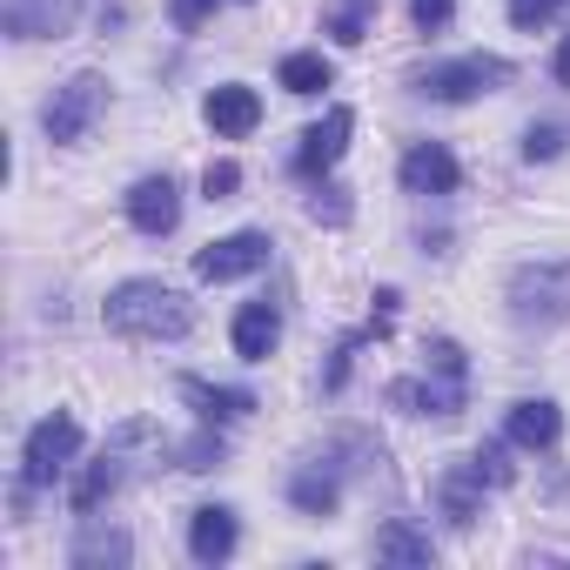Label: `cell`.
Returning <instances> with one entry per match:
<instances>
[{
	"mask_svg": "<svg viewBox=\"0 0 570 570\" xmlns=\"http://www.w3.org/2000/svg\"><path fill=\"white\" fill-rule=\"evenodd\" d=\"M101 323L115 336H128V343H175V336L195 330V309H188V296L175 289V282L135 275V282H121V289H108Z\"/></svg>",
	"mask_w": 570,
	"mask_h": 570,
	"instance_id": "6da1fadb",
	"label": "cell"
},
{
	"mask_svg": "<svg viewBox=\"0 0 570 570\" xmlns=\"http://www.w3.org/2000/svg\"><path fill=\"white\" fill-rule=\"evenodd\" d=\"M510 316L523 330L570 323V262H523L510 275Z\"/></svg>",
	"mask_w": 570,
	"mask_h": 570,
	"instance_id": "7a4b0ae2",
	"label": "cell"
},
{
	"mask_svg": "<svg viewBox=\"0 0 570 570\" xmlns=\"http://www.w3.org/2000/svg\"><path fill=\"white\" fill-rule=\"evenodd\" d=\"M108 108V81L101 75H75V81H61L55 95H48V108H41V128H48V141H81L88 128H95V115Z\"/></svg>",
	"mask_w": 570,
	"mask_h": 570,
	"instance_id": "3957f363",
	"label": "cell"
},
{
	"mask_svg": "<svg viewBox=\"0 0 570 570\" xmlns=\"http://www.w3.org/2000/svg\"><path fill=\"white\" fill-rule=\"evenodd\" d=\"M75 450H81V423H75V416H41V423L28 430V450H21V483H28V490L55 483V476L75 463Z\"/></svg>",
	"mask_w": 570,
	"mask_h": 570,
	"instance_id": "277c9868",
	"label": "cell"
},
{
	"mask_svg": "<svg viewBox=\"0 0 570 570\" xmlns=\"http://www.w3.org/2000/svg\"><path fill=\"white\" fill-rule=\"evenodd\" d=\"M503 81H510V61H497V55H463V61L430 68L416 88H423L430 101H476V95H490V88H503Z\"/></svg>",
	"mask_w": 570,
	"mask_h": 570,
	"instance_id": "5b68a950",
	"label": "cell"
},
{
	"mask_svg": "<svg viewBox=\"0 0 570 570\" xmlns=\"http://www.w3.org/2000/svg\"><path fill=\"white\" fill-rule=\"evenodd\" d=\"M268 268V235L262 228H242V235H222L195 255V275L202 282H235V275H255Z\"/></svg>",
	"mask_w": 570,
	"mask_h": 570,
	"instance_id": "8992f818",
	"label": "cell"
},
{
	"mask_svg": "<svg viewBox=\"0 0 570 570\" xmlns=\"http://www.w3.org/2000/svg\"><path fill=\"white\" fill-rule=\"evenodd\" d=\"M81 14V0H0V21H8L14 41H55L68 35Z\"/></svg>",
	"mask_w": 570,
	"mask_h": 570,
	"instance_id": "52a82bcc",
	"label": "cell"
},
{
	"mask_svg": "<svg viewBox=\"0 0 570 570\" xmlns=\"http://www.w3.org/2000/svg\"><path fill=\"white\" fill-rule=\"evenodd\" d=\"M128 222H135L141 235H175V222H181V188H175L168 175H141V181L128 188Z\"/></svg>",
	"mask_w": 570,
	"mask_h": 570,
	"instance_id": "ba28073f",
	"label": "cell"
},
{
	"mask_svg": "<svg viewBox=\"0 0 570 570\" xmlns=\"http://www.w3.org/2000/svg\"><path fill=\"white\" fill-rule=\"evenodd\" d=\"M390 403L410 410V416H456L463 410V376H450V370H436V383L430 376H396Z\"/></svg>",
	"mask_w": 570,
	"mask_h": 570,
	"instance_id": "9c48e42d",
	"label": "cell"
},
{
	"mask_svg": "<svg viewBox=\"0 0 570 570\" xmlns=\"http://www.w3.org/2000/svg\"><path fill=\"white\" fill-rule=\"evenodd\" d=\"M121 483H128V430H115V436H108V450L81 470V483H75V510H81V517H95Z\"/></svg>",
	"mask_w": 570,
	"mask_h": 570,
	"instance_id": "30bf717a",
	"label": "cell"
},
{
	"mask_svg": "<svg viewBox=\"0 0 570 570\" xmlns=\"http://www.w3.org/2000/svg\"><path fill=\"white\" fill-rule=\"evenodd\" d=\"M350 135H356V115H350V108H330V115L303 135V148H296V175H323V168H336L343 148H350Z\"/></svg>",
	"mask_w": 570,
	"mask_h": 570,
	"instance_id": "8fae6325",
	"label": "cell"
},
{
	"mask_svg": "<svg viewBox=\"0 0 570 570\" xmlns=\"http://www.w3.org/2000/svg\"><path fill=\"white\" fill-rule=\"evenodd\" d=\"M456 181H463V168H456V155L443 141H416L403 155V188L410 195H456Z\"/></svg>",
	"mask_w": 570,
	"mask_h": 570,
	"instance_id": "7c38bea8",
	"label": "cell"
},
{
	"mask_svg": "<svg viewBox=\"0 0 570 570\" xmlns=\"http://www.w3.org/2000/svg\"><path fill=\"white\" fill-rule=\"evenodd\" d=\"M235 543H242V530H235V510H222V503H202V510L188 517V557H195V563H228V557H235Z\"/></svg>",
	"mask_w": 570,
	"mask_h": 570,
	"instance_id": "4fadbf2b",
	"label": "cell"
},
{
	"mask_svg": "<svg viewBox=\"0 0 570 570\" xmlns=\"http://www.w3.org/2000/svg\"><path fill=\"white\" fill-rule=\"evenodd\" d=\"M202 115H208V128H215V135L242 141V135H255V121H262V95H255V88H242V81H228V88H215V95L202 101Z\"/></svg>",
	"mask_w": 570,
	"mask_h": 570,
	"instance_id": "5bb4252c",
	"label": "cell"
},
{
	"mask_svg": "<svg viewBox=\"0 0 570 570\" xmlns=\"http://www.w3.org/2000/svg\"><path fill=\"white\" fill-rule=\"evenodd\" d=\"M483 490H490V483H483V470L463 456V463H450V470L436 476V510H443L456 530H470V523H476V503H483Z\"/></svg>",
	"mask_w": 570,
	"mask_h": 570,
	"instance_id": "9a60e30c",
	"label": "cell"
},
{
	"mask_svg": "<svg viewBox=\"0 0 570 570\" xmlns=\"http://www.w3.org/2000/svg\"><path fill=\"white\" fill-rule=\"evenodd\" d=\"M503 436L517 443V450H550L557 436H563V410L557 403H510V416H503Z\"/></svg>",
	"mask_w": 570,
	"mask_h": 570,
	"instance_id": "2e32d148",
	"label": "cell"
},
{
	"mask_svg": "<svg viewBox=\"0 0 570 570\" xmlns=\"http://www.w3.org/2000/svg\"><path fill=\"white\" fill-rule=\"evenodd\" d=\"M275 343H282V316H275V303H248V309L235 316V356H242V363H268Z\"/></svg>",
	"mask_w": 570,
	"mask_h": 570,
	"instance_id": "e0dca14e",
	"label": "cell"
},
{
	"mask_svg": "<svg viewBox=\"0 0 570 570\" xmlns=\"http://www.w3.org/2000/svg\"><path fill=\"white\" fill-rule=\"evenodd\" d=\"M181 396L202 410V423H235V416H248V410H255V396H248V390H215V383H202V376H181Z\"/></svg>",
	"mask_w": 570,
	"mask_h": 570,
	"instance_id": "ac0fdd59",
	"label": "cell"
},
{
	"mask_svg": "<svg viewBox=\"0 0 570 570\" xmlns=\"http://www.w3.org/2000/svg\"><path fill=\"white\" fill-rule=\"evenodd\" d=\"M376 557H383V563H430V557H436V543H430V530H416V523H403V517H396V523H383V530H376Z\"/></svg>",
	"mask_w": 570,
	"mask_h": 570,
	"instance_id": "d6986e66",
	"label": "cell"
},
{
	"mask_svg": "<svg viewBox=\"0 0 570 570\" xmlns=\"http://www.w3.org/2000/svg\"><path fill=\"white\" fill-rule=\"evenodd\" d=\"M336 497H343L336 470H296V476H289V503H296L303 517H330V510H336Z\"/></svg>",
	"mask_w": 570,
	"mask_h": 570,
	"instance_id": "ffe728a7",
	"label": "cell"
},
{
	"mask_svg": "<svg viewBox=\"0 0 570 570\" xmlns=\"http://www.w3.org/2000/svg\"><path fill=\"white\" fill-rule=\"evenodd\" d=\"M135 557V543L121 537V530H81V543L68 550V563L75 570H95V563H128Z\"/></svg>",
	"mask_w": 570,
	"mask_h": 570,
	"instance_id": "44dd1931",
	"label": "cell"
},
{
	"mask_svg": "<svg viewBox=\"0 0 570 570\" xmlns=\"http://www.w3.org/2000/svg\"><path fill=\"white\" fill-rule=\"evenodd\" d=\"M336 75H330V61L323 55H289V61H282V88H289V95H323Z\"/></svg>",
	"mask_w": 570,
	"mask_h": 570,
	"instance_id": "7402d4cb",
	"label": "cell"
},
{
	"mask_svg": "<svg viewBox=\"0 0 570 570\" xmlns=\"http://www.w3.org/2000/svg\"><path fill=\"white\" fill-rule=\"evenodd\" d=\"M370 14H376V0H343V8L330 14V35H336L343 48H356V41L370 35Z\"/></svg>",
	"mask_w": 570,
	"mask_h": 570,
	"instance_id": "603a6c76",
	"label": "cell"
},
{
	"mask_svg": "<svg viewBox=\"0 0 570 570\" xmlns=\"http://www.w3.org/2000/svg\"><path fill=\"white\" fill-rule=\"evenodd\" d=\"M175 456H181V470H215V463L228 456V443H222V430L208 423V430H202V436H188V443H181Z\"/></svg>",
	"mask_w": 570,
	"mask_h": 570,
	"instance_id": "cb8c5ba5",
	"label": "cell"
},
{
	"mask_svg": "<svg viewBox=\"0 0 570 570\" xmlns=\"http://www.w3.org/2000/svg\"><path fill=\"white\" fill-rule=\"evenodd\" d=\"M563 141H570V128H563V121H530L523 155H530V161H557V155H563Z\"/></svg>",
	"mask_w": 570,
	"mask_h": 570,
	"instance_id": "d4e9b609",
	"label": "cell"
},
{
	"mask_svg": "<svg viewBox=\"0 0 570 570\" xmlns=\"http://www.w3.org/2000/svg\"><path fill=\"white\" fill-rule=\"evenodd\" d=\"M563 8H570V0H510V21H517L523 35H537V28H550Z\"/></svg>",
	"mask_w": 570,
	"mask_h": 570,
	"instance_id": "484cf974",
	"label": "cell"
},
{
	"mask_svg": "<svg viewBox=\"0 0 570 570\" xmlns=\"http://www.w3.org/2000/svg\"><path fill=\"white\" fill-rule=\"evenodd\" d=\"M235 188H242V168H235V161H208V168H202V195H208V202H228Z\"/></svg>",
	"mask_w": 570,
	"mask_h": 570,
	"instance_id": "4316f807",
	"label": "cell"
},
{
	"mask_svg": "<svg viewBox=\"0 0 570 570\" xmlns=\"http://www.w3.org/2000/svg\"><path fill=\"white\" fill-rule=\"evenodd\" d=\"M450 14H456V0H410V21H416L423 35H443Z\"/></svg>",
	"mask_w": 570,
	"mask_h": 570,
	"instance_id": "83f0119b",
	"label": "cell"
},
{
	"mask_svg": "<svg viewBox=\"0 0 570 570\" xmlns=\"http://www.w3.org/2000/svg\"><path fill=\"white\" fill-rule=\"evenodd\" d=\"M309 215L330 222V228H343V222H350V188H323V195L309 202Z\"/></svg>",
	"mask_w": 570,
	"mask_h": 570,
	"instance_id": "f1b7e54d",
	"label": "cell"
},
{
	"mask_svg": "<svg viewBox=\"0 0 570 570\" xmlns=\"http://www.w3.org/2000/svg\"><path fill=\"white\" fill-rule=\"evenodd\" d=\"M470 463H476V470H483V483H490V490H503V483H510V476H517V470H510V463H503V443H483V450H476V456H470Z\"/></svg>",
	"mask_w": 570,
	"mask_h": 570,
	"instance_id": "f546056e",
	"label": "cell"
},
{
	"mask_svg": "<svg viewBox=\"0 0 570 570\" xmlns=\"http://www.w3.org/2000/svg\"><path fill=\"white\" fill-rule=\"evenodd\" d=\"M215 0H175V28H202Z\"/></svg>",
	"mask_w": 570,
	"mask_h": 570,
	"instance_id": "4dcf8cb0",
	"label": "cell"
},
{
	"mask_svg": "<svg viewBox=\"0 0 570 570\" xmlns=\"http://www.w3.org/2000/svg\"><path fill=\"white\" fill-rule=\"evenodd\" d=\"M557 81L570 88V35H563V48H557Z\"/></svg>",
	"mask_w": 570,
	"mask_h": 570,
	"instance_id": "1f68e13d",
	"label": "cell"
}]
</instances>
